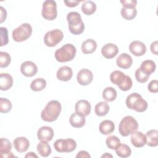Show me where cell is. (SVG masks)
<instances>
[{"label": "cell", "instance_id": "obj_35", "mask_svg": "<svg viewBox=\"0 0 158 158\" xmlns=\"http://www.w3.org/2000/svg\"><path fill=\"white\" fill-rule=\"evenodd\" d=\"M106 144L108 148L110 149H115L120 144V139L116 136H109L106 138Z\"/></svg>", "mask_w": 158, "mask_h": 158}, {"label": "cell", "instance_id": "obj_11", "mask_svg": "<svg viewBox=\"0 0 158 158\" xmlns=\"http://www.w3.org/2000/svg\"><path fill=\"white\" fill-rule=\"evenodd\" d=\"M93 79V74L91 70L87 69H81L77 73V80L78 83L82 86L89 85Z\"/></svg>", "mask_w": 158, "mask_h": 158}, {"label": "cell", "instance_id": "obj_29", "mask_svg": "<svg viewBox=\"0 0 158 158\" xmlns=\"http://www.w3.org/2000/svg\"><path fill=\"white\" fill-rule=\"evenodd\" d=\"M110 110V107L107 102L101 101L98 102L94 107L95 114L99 117L106 115Z\"/></svg>", "mask_w": 158, "mask_h": 158}, {"label": "cell", "instance_id": "obj_12", "mask_svg": "<svg viewBox=\"0 0 158 158\" xmlns=\"http://www.w3.org/2000/svg\"><path fill=\"white\" fill-rule=\"evenodd\" d=\"M20 72L25 77H31L38 72V67L33 62L27 60L21 64Z\"/></svg>", "mask_w": 158, "mask_h": 158}, {"label": "cell", "instance_id": "obj_16", "mask_svg": "<svg viewBox=\"0 0 158 158\" xmlns=\"http://www.w3.org/2000/svg\"><path fill=\"white\" fill-rule=\"evenodd\" d=\"M0 152L2 157H14L15 156L11 152L12 144L6 138H1L0 140Z\"/></svg>", "mask_w": 158, "mask_h": 158}, {"label": "cell", "instance_id": "obj_39", "mask_svg": "<svg viewBox=\"0 0 158 158\" xmlns=\"http://www.w3.org/2000/svg\"><path fill=\"white\" fill-rule=\"evenodd\" d=\"M0 36H1V46L7 44L9 43L8 38V30L7 28L1 27L0 28Z\"/></svg>", "mask_w": 158, "mask_h": 158}, {"label": "cell", "instance_id": "obj_6", "mask_svg": "<svg viewBox=\"0 0 158 158\" xmlns=\"http://www.w3.org/2000/svg\"><path fill=\"white\" fill-rule=\"evenodd\" d=\"M138 127L137 120L132 116L127 115L121 120L118 126V131L122 136L125 137L137 131Z\"/></svg>", "mask_w": 158, "mask_h": 158}, {"label": "cell", "instance_id": "obj_27", "mask_svg": "<svg viewBox=\"0 0 158 158\" xmlns=\"http://www.w3.org/2000/svg\"><path fill=\"white\" fill-rule=\"evenodd\" d=\"M139 68L144 73L150 75L155 72L156 65V63L152 60H146L141 63Z\"/></svg>", "mask_w": 158, "mask_h": 158}, {"label": "cell", "instance_id": "obj_46", "mask_svg": "<svg viewBox=\"0 0 158 158\" xmlns=\"http://www.w3.org/2000/svg\"><path fill=\"white\" fill-rule=\"evenodd\" d=\"M25 157H38V156L36 155L33 152H28L25 156Z\"/></svg>", "mask_w": 158, "mask_h": 158}, {"label": "cell", "instance_id": "obj_38", "mask_svg": "<svg viewBox=\"0 0 158 158\" xmlns=\"http://www.w3.org/2000/svg\"><path fill=\"white\" fill-rule=\"evenodd\" d=\"M149 75L144 73L141 71L140 68H138L135 71V78L137 81L141 83H145L148 81Z\"/></svg>", "mask_w": 158, "mask_h": 158}, {"label": "cell", "instance_id": "obj_17", "mask_svg": "<svg viewBox=\"0 0 158 158\" xmlns=\"http://www.w3.org/2000/svg\"><path fill=\"white\" fill-rule=\"evenodd\" d=\"M132 64V57L127 53H122L116 59L117 65L121 69H128L131 66Z\"/></svg>", "mask_w": 158, "mask_h": 158}, {"label": "cell", "instance_id": "obj_1", "mask_svg": "<svg viewBox=\"0 0 158 158\" xmlns=\"http://www.w3.org/2000/svg\"><path fill=\"white\" fill-rule=\"evenodd\" d=\"M62 110L60 103L57 100H52L47 103L41 113L43 120L52 122L57 119Z\"/></svg>", "mask_w": 158, "mask_h": 158}, {"label": "cell", "instance_id": "obj_31", "mask_svg": "<svg viewBox=\"0 0 158 158\" xmlns=\"http://www.w3.org/2000/svg\"><path fill=\"white\" fill-rule=\"evenodd\" d=\"M117 91L112 87H107L102 91V98L107 102H112L117 98Z\"/></svg>", "mask_w": 158, "mask_h": 158}, {"label": "cell", "instance_id": "obj_41", "mask_svg": "<svg viewBox=\"0 0 158 158\" xmlns=\"http://www.w3.org/2000/svg\"><path fill=\"white\" fill-rule=\"evenodd\" d=\"M158 81L157 80H151L148 85V89L152 93H157L158 92Z\"/></svg>", "mask_w": 158, "mask_h": 158}, {"label": "cell", "instance_id": "obj_20", "mask_svg": "<svg viewBox=\"0 0 158 158\" xmlns=\"http://www.w3.org/2000/svg\"><path fill=\"white\" fill-rule=\"evenodd\" d=\"M130 141L131 144L136 148H142L146 144V135L141 131H136L131 134Z\"/></svg>", "mask_w": 158, "mask_h": 158}, {"label": "cell", "instance_id": "obj_36", "mask_svg": "<svg viewBox=\"0 0 158 158\" xmlns=\"http://www.w3.org/2000/svg\"><path fill=\"white\" fill-rule=\"evenodd\" d=\"M12 105L11 102L7 98H0V112L1 113L6 114L10 111Z\"/></svg>", "mask_w": 158, "mask_h": 158}, {"label": "cell", "instance_id": "obj_23", "mask_svg": "<svg viewBox=\"0 0 158 158\" xmlns=\"http://www.w3.org/2000/svg\"><path fill=\"white\" fill-rule=\"evenodd\" d=\"M13 78L7 73H1L0 77V89L2 91L9 89L13 85Z\"/></svg>", "mask_w": 158, "mask_h": 158}, {"label": "cell", "instance_id": "obj_10", "mask_svg": "<svg viewBox=\"0 0 158 158\" xmlns=\"http://www.w3.org/2000/svg\"><path fill=\"white\" fill-rule=\"evenodd\" d=\"M64 38L63 32L59 29H54L48 31L44 36V43L48 47L56 46Z\"/></svg>", "mask_w": 158, "mask_h": 158}, {"label": "cell", "instance_id": "obj_9", "mask_svg": "<svg viewBox=\"0 0 158 158\" xmlns=\"http://www.w3.org/2000/svg\"><path fill=\"white\" fill-rule=\"evenodd\" d=\"M53 146L58 152H71L76 149L77 143L72 138L59 139L54 142Z\"/></svg>", "mask_w": 158, "mask_h": 158}, {"label": "cell", "instance_id": "obj_43", "mask_svg": "<svg viewBox=\"0 0 158 158\" xmlns=\"http://www.w3.org/2000/svg\"><path fill=\"white\" fill-rule=\"evenodd\" d=\"M158 42L157 41H153L150 46V49L151 51L152 54L155 55H157V51H158Z\"/></svg>", "mask_w": 158, "mask_h": 158}, {"label": "cell", "instance_id": "obj_13", "mask_svg": "<svg viewBox=\"0 0 158 158\" xmlns=\"http://www.w3.org/2000/svg\"><path fill=\"white\" fill-rule=\"evenodd\" d=\"M129 51L135 56H142L146 52V46L140 41H133L129 45Z\"/></svg>", "mask_w": 158, "mask_h": 158}, {"label": "cell", "instance_id": "obj_14", "mask_svg": "<svg viewBox=\"0 0 158 158\" xmlns=\"http://www.w3.org/2000/svg\"><path fill=\"white\" fill-rule=\"evenodd\" d=\"M37 136L38 139L41 141H50L52 139L54 136L53 129L48 126H43L38 129Z\"/></svg>", "mask_w": 158, "mask_h": 158}, {"label": "cell", "instance_id": "obj_2", "mask_svg": "<svg viewBox=\"0 0 158 158\" xmlns=\"http://www.w3.org/2000/svg\"><path fill=\"white\" fill-rule=\"evenodd\" d=\"M110 81L116 85L120 90L127 91L130 90L133 85L132 80L128 75L120 70H115L110 75Z\"/></svg>", "mask_w": 158, "mask_h": 158}, {"label": "cell", "instance_id": "obj_18", "mask_svg": "<svg viewBox=\"0 0 158 158\" xmlns=\"http://www.w3.org/2000/svg\"><path fill=\"white\" fill-rule=\"evenodd\" d=\"M73 76V71L69 66H62L60 67L56 73L57 78L62 81H67L71 80Z\"/></svg>", "mask_w": 158, "mask_h": 158}, {"label": "cell", "instance_id": "obj_47", "mask_svg": "<svg viewBox=\"0 0 158 158\" xmlns=\"http://www.w3.org/2000/svg\"><path fill=\"white\" fill-rule=\"evenodd\" d=\"M112 157V156L111 154H108L107 152H106L104 154H103L101 157Z\"/></svg>", "mask_w": 158, "mask_h": 158}, {"label": "cell", "instance_id": "obj_25", "mask_svg": "<svg viewBox=\"0 0 158 158\" xmlns=\"http://www.w3.org/2000/svg\"><path fill=\"white\" fill-rule=\"evenodd\" d=\"M115 130L114 122L109 120H105L101 122L99 126V130L102 135H107L111 134Z\"/></svg>", "mask_w": 158, "mask_h": 158}, {"label": "cell", "instance_id": "obj_37", "mask_svg": "<svg viewBox=\"0 0 158 158\" xmlns=\"http://www.w3.org/2000/svg\"><path fill=\"white\" fill-rule=\"evenodd\" d=\"M11 62V57L10 54L6 52H0V67L1 68H6L9 66Z\"/></svg>", "mask_w": 158, "mask_h": 158}, {"label": "cell", "instance_id": "obj_45", "mask_svg": "<svg viewBox=\"0 0 158 158\" xmlns=\"http://www.w3.org/2000/svg\"><path fill=\"white\" fill-rule=\"evenodd\" d=\"M0 10H1V21H0V23H2L6 19L7 12H6V9L2 6L0 7Z\"/></svg>", "mask_w": 158, "mask_h": 158}, {"label": "cell", "instance_id": "obj_7", "mask_svg": "<svg viewBox=\"0 0 158 158\" xmlns=\"http://www.w3.org/2000/svg\"><path fill=\"white\" fill-rule=\"evenodd\" d=\"M32 27L28 23H23L15 28L12 33L13 40L16 42H22L28 40L31 35Z\"/></svg>", "mask_w": 158, "mask_h": 158}, {"label": "cell", "instance_id": "obj_26", "mask_svg": "<svg viewBox=\"0 0 158 158\" xmlns=\"http://www.w3.org/2000/svg\"><path fill=\"white\" fill-rule=\"evenodd\" d=\"M146 144L150 147H156L158 145V131L152 129L146 133Z\"/></svg>", "mask_w": 158, "mask_h": 158}, {"label": "cell", "instance_id": "obj_22", "mask_svg": "<svg viewBox=\"0 0 158 158\" xmlns=\"http://www.w3.org/2000/svg\"><path fill=\"white\" fill-rule=\"evenodd\" d=\"M69 122L74 128H81L85 125L86 122L85 116L80 113L75 112L70 115Z\"/></svg>", "mask_w": 158, "mask_h": 158}, {"label": "cell", "instance_id": "obj_40", "mask_svg": "<svg viewBox=\"0 0 158 158\" xmlns=\"http://www.w3.org/2000/svg\"><path fill=\"white\" fill-rule=\"evenodd\" d=\"M120 2L124 8H136L137 4L136 0H121Z\"/></svg>", "mask_w": 158, "mask_h": 158}, {"label": "cell", "instance_id": "obj_42", "mask_svg": "<svg viewBox=\"0 0 158 158\" xmlns=\"http://www.w3.org/2000/svg\"><path fill=\"white\" fill-rule=\"evenodd\" d=\"M64 3L65 4L66 6L69 7H74L78 5V4L81 2V1H64Z\"/></svg>", "mask_w": 158, "mask_h": 158}, {"label": "cell", "instance_id": "obj_4", "mask_svg": "<svg viewBox=\"0 0 158 158\" xmlns=\"http://www.w3.org/2000/svg\"><path fill=\"white\" fill-rule=\"evenodd\" d=\"M126 105L128 109L135 110L138 112L146 111L148 106L147 101L138 93H133L127 97Z\"/></svg>", "mask_w": 158, "mask_h": 158}, {"label": "cell", "instance_id": "obj_19", "mask_svg": "<svg viewBox=\"0 0 158 158\" xmlns=\"http://www.w3.org/2000/svg\"><path fill=\"white\" fill-rule=\"evenodd\" d=\"M13 143L15 150L20 153L27 151L30 147V142L28 139L23 136L16 138L14 140Z\"/></svg>", "mask_w": 158, "mask_h": 158}, {"label": "cell", "instance_id": "obj_15", "mask_svg": "<svg viewBox=\"0 0 158 158\" xmlns=\"http://www.w3.org/2000/svg\"><path fill=\"white\" fill-rule=\"evenodd\" d=\"M118 48L115 44L107 43L101 48V54L106 59H112L118 53Z\"/></svg>", "mask_w": 158, "mask_h": 158}, {"label": "cell", "instance_id": "obj_21", "mask_svg": "<svg viewBox=\"0 0 158 158\" xmlns=\"http://www.w3.org/2000/svg\"><path fill=\"white\" fill-rule=\"evenodd\" d=\"M75 112L80 113L86 117L90 114L91 106L90 103L88 101L81 99L76 102L75 106Z\"/></svg>", "mask_w": 158, "mask_h": 158}, {"label": "cell", "instance_id": "obj_44", "mask_svg": "<svg viewBox=\"0 0 158 158\" xmlns=\"http://www.w3.org/2000/svg\"><path fill=\"white\" fill-rule=\"evenodd\" d=\"M76 157H81V158H90L91 156L86 151H80L76 155Z\"/></svg>", "mask_w": 158, "mask_h": 158}, {"label": "cell", "instance_id": "obj_24", "mask_svg": "<svg viewBox=\"0 0 158 158\" xmlns=\"http://www.w3.org/2000/svg\"><path fill=\"white\" fill-rule=\"evenodd\" d=\"M97 48V43L93 39H87L84 41L81 46V51L85 54H89L93 53Z\"/></svg>", "mask_w": 158, "mask_h": 158}, {"label": "cell", "instance_id": "obj_34", "mask_svg": "<svg viewBox=\"0 0 158 158\" xmlns=\"http://www.w3.org/2000/svg\"><path fill=\"white\" fill-rule=\"evenodd\" d=\"M120 14L122 17L127 20H131L135 19L137 15V10L136 8H124L121 9Z\"/></svg>", "mask_w": 158, "mask_h": 158}, {"label": "cell", "instance_id": "obj_30", "mask_svg": "<svg viewBox=\"0 0 158 158\" xmlns=\"http://www.w3.org/2000/svg\"><path fill=\"white\" fill-rule=\"evenodd\" d=\"M81 10L86 15H91L96 10V5L92 1H85L81 5Z\"/></svg>", "mask_w": 158, "mask_h": 158}, {"label": "cell", "instance_id": "obj_3", "mask_svg": "<svg viewBox=\"0 0 158 158\" xmlns=\"http://www.w3.org/2000/svg\"><path fill=\"white\" fill-rule=\"evenodd\" d=\"M67 20L69 30L75 35L81 34L85 30V24L82 21L80 14L77 12H70L67 14Z\"/></svg>", "mask_w": 158, "mask_h": 158}, {"label": "cell", "instance_id": "obj_32", "mask_svg": "<svg viewBox=\"0 0 158 158\" xmlns=\"http://www.w3.org/2000/svg\"><path fill=\"white\" fill-rule=\"evenodd\" d=\"M116 154L122 158H126L130 156L131 150L130 148L125 144H120V145L115 149Z\"/></svg>", "mask_w": 158, "mask_h": 158}, {"label": "cell", "instance_id": "obj_8", "mask_svg": "<svg viewBox=\"0 0 158 158\" xmlns=\"http://www.w3.org/2000/svg\"><path fill=\"white\" fill-rule=\"evenodd\" d=\"M42 17L48 20L52 21L57 16V4L55 1L46 0L43 3L41 10Z\"/></svg>", "mask_w": 158, "mask_h": 158}, {"label": "cell", "instance_id": "obj_33", "mask_svg": "<svg viewBox=\"0 0 158 158\" xmlns=\"http://www.w3.org/2000/svg\"><path fill=\"white\" fill-rule=\"evenodd\" d=\"M46 86V81L43 78H37L33 80L30 85V88L34 91H40Z\"/></svg>", "mask_w": 158, "mask_h": 158}, {"label": "cell", "instance_id": "obj_28", "mask_svg": "<svg viewBox=\"0 0 158 158\" xmlns=\"http://www.w3.org/2000/svg\"><path fill=\"white\" fill-rule=\"evenodd\" d=\"M36 149L39 154L44 157H48L52 152L50 145L46 141H41L38 143L37 144Z\"/></svg>", "mask_w": 158, "mask_h": 158}, {"label": "cell", "instance_id": "obj_5", "mask_svg": "<svg viewBox=\"0 0 158 158\" xmlns=\"http://www.w3.org/2000/svg\"><path fill=\"white\" fill-rule=\"evenodd\" d=\"M77 49L74 45L67 43L57 49L54 53L56 59L59 62H67L72 60L76 55Z\"/></svg>", "mask_w": 158, "mask_h": 158}]
</instances>
